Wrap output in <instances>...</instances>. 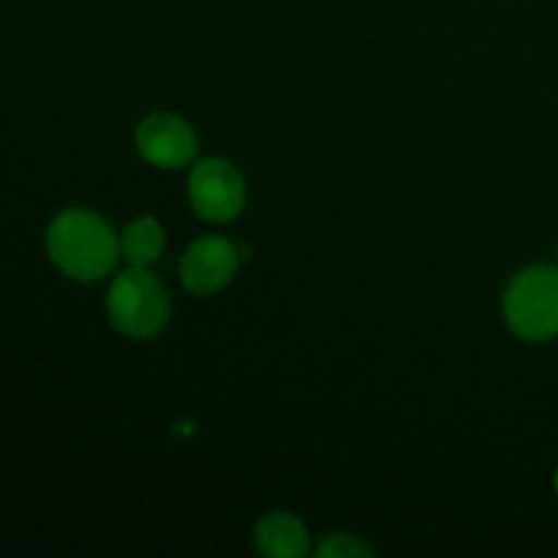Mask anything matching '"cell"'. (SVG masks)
Listing matches in <instances>:
<instances>
[{"mask_svg": "<svg viewBox=\"0 0 558 558\" xmlns=\"http://www.w3.org/2000/svg\"><path fill=\"white\" fill-rule=\"evenodd\" d=\"M254 543L259 554L270 558H298L308 554V529L292 512H267L254 529Z\"/></svg>", "mask_w": 558, "mask_h": 558, "instance_id": "52a82bcc", "label": "cell"}, {"mask_svg": "<svg viewBox=\"0 0 558 558\" xmlns=\"http://www.w3.org/2000/svg\"><path fill=\"white\" fill-rule=\"evenodd\" d=\"M554 485H556V494H558V469H556V477H554Z\"/></svg>", "mask_w": 558, "mask_h": 558, "instance_id": "30bf717a", "label": "cell"}, {"mask_svg": "<svg viewBox=\"0 0 558 558\" xmlns=\"http://www.w3.org/2000/svg\"><path fill=\"white\" fill-rule=\"evenodd\" d=\"M243 259H248L245 245H234L218 234H205L185 248L180 259V281L191 294H216L238 276Z\"/></svg>", "mask_w": 558, "mask_h": 558, "instance_id": "5b68a950", "label": "cell"}, {"mask_svg": "<svg viewBox=\"0 0 558 558\" xmlns=\"http://www.w3.org/2000/svg\"><path fill=\"white\" fill-rule=\"evenodd\" d=\"M47 254L63 276L74 281H98L120 259V234L98 213L69 207L49 223Z\"/></svg>", "mask_w": 558, "mask_h": 558, "instance_id": "6da1fadb", "label": "cell"}, {"mask_svg": "<svg viewBox=\"0 0 558 558\" xmlns=\"http://www.w3.org/2000/svg\"><path fill=\"white\" fill-rule=\"evenodd\" d=\"M189 202L202 221H232L245 207L243 174L227 158H202L189 172Z\"/></svg>", "mask_w": 558, "mask_h": 558, "instance_id": "277c9868", "label": "cell"}, {"mask_svg": "<svg viewBox=\"0 0 558 558\" xmlns=\"http://www.w3.org/2000/svg\"><path fill=\"white\" fill-rule=\"evenodd\" d=\"M371 554H374V550H371L365 543H360L357 537H352V534H330V537L322 539V545L316 548V556H332V558L371 556Z\"/></svg>", "mask_w": 558, "mask_h": 558, "instance_id": "9c48e42d", "label": "cell"}, {"mask_svg": "<svg viewBox=\"0 0 558 558\" xmlns=\"http://www.w3.org/2000/svg\"><path fill=\"white\" fill-rule=\"evenodd\" d=\"M136 147L147 163L158 169L189 167L196 156V134L185 118L174 112H153L136 129Z\"/></svg>", "mask_w": 558, "mask_h": 558, "instance_id": "8992f818", "label": "cell"}, {"mask_svg": "<svg viewBox=\"0 0 558 558\" xmlns=\"http://www.w3.org/2000/svg\"><path fill=\"white\" fill-rule=\"evenodd\" d=\"M163 248H167V234L150 216L134 218L120 232V256L129 262V267H150L153 262L161 259Z\"/></svg>", "mask_w": 558, "mask_h": 558, "instance_id": "ba28073f", "label": "cell"}, {"mask_svg": "<svg viewBox=\"0 0 558 558\" xmlns=\"http://www.w3.org/2000/svg\"><path fill=\"white\" fill-rule=\"evenodd\" d=\"M505 322L521 341L543 343L558 336V267L532 265L518 272L501 300Z\"/></svg>", "mask_w": 558, "mask_h": 558, "instance_id": "7a4b0ae2", "label": "cell"}, {"mask_svg": "<svg viewBox=\"0 0 558 558\" xmlns=\"http://www.w3.org/2000/svg\"><path fill=\"white\" fill-rule=\"evenodd\" d=\"M107 314L125 338L145 341L167 325L169 294L147 267H129L109 287Z\"/></svg>", "mask_w": 558, "mask_h": 558, "instance_id": "3957f363", "label": "cell"}]
</instances>
